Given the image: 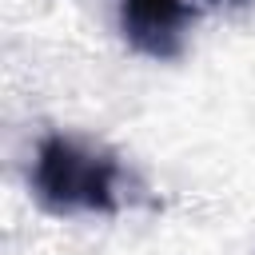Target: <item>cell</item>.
<instances>
[{
    "mask_svg": "<svg viewBox=\"0 0 255 255\" xmlns=\"http://www.w3.org/2000/svg\"><path fill=\"white\" fill-rule=\"evenodd\" d=\"M120 183L116 155L72 135H48L32 163V191L52 215H116Z\"/></svg>",
    "mask_w": 255,
    "mask_h": 255,
    "instance_id": "1",
    "label": "cell"
},
{
    "mask_svg": "<svg viewBox=\"0 0 255 255\" xmlns=\"http://www.w3.org/2000/svg\"><path fill=\"white\" fill-rule=\"evenodd\" d=\"M187 20L191 12L183 0H124L120 4L124 40L151 60H175L183 52Z\"/></svg>",
    "mask_w": 255,
    "mask_h": 255,
    "instance_id": "2",
    "label": "cell"
}]
</instances>
